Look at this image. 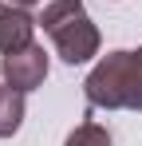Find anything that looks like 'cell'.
I'll use <instances>...</instances> for the list:
<instances>
[{"label": "cell", "mask_w": 142, "mask_h": 146, "mask_svg": "<svg viewBox=\"0 0 142 146\" xmlns=\"http://www.w3.org/2000/svg\"><path fill=\"white\" fill-rule=\"evenodd\" d=\"M83 95L99 111H142V48L103 55L83 79Z\"/></svg>", "instance_id": "1"}, {"label": "cell", "mask_w": 142, "mask_h": 146, "mask_svg": "<svg viewBox=\"0 0 142 146\" xmlns=\"http://www.w3.org/2000/svg\"><path fill=\"white\" fill-rule=\"evenodd\" d=\"M36 24L51 36V48L63 63H87L91 55H99V28L87 16L83 0H47Z\"/></svg>", "instance_id": "2"}, {"label": "cell", "mask_w": 142, "mask_h": 146, "mask_svg": "<svg viewBox=\"0 0 142 146\" xmlns=\"http://www.w3.org/2000/svg\"><path fill=\"white\" fill-rule=\"evenodd\" d=\"M0 75H4L8 87H16V91L28 95V91L44 87V79H47V51L40 48V44L4 51V55H0Z\"/></svg>", "instance_id": "3"}, {"label": "cell", "mask_w": 142, "mask_h": 146, "mask_svg": "<svg viewBox=\"0 0 142 146\" xmlns=\"http://www.w3.org/2000/svg\"><path fill=\"white\" fill-rule=\"evenodd\" d=\"M36 28H40V24L28 16V8H16V4H0V51L28 48Z\"/></svg>", "instance_id": "4"}, {"label": "cell", "mask_w": 142, "mask_h": 146, "mask_svg": "<svg viewBox=\"0 0 142 146\" xmlns=\"http://www.w3.org/2000/svg\"><path fill=\"white\" fill-rule=\"evenodd\" d=\"M24 126V91L16 87H0V138H12Z\"/></svg>", "instance_id": "5"}, {"label": "cell", "mask_w": 142, "mask_h": 146, "mask_svg": "<svg viewBox=\"0 0 142 146\" xmlns=\"http://www.w3.org/2000/svg\"><path fill=\"white\" fill-rule=\"evenodd\" d=\"M63 146H111V130L99 126V122H79V126L67 134Z\"/></svg>", "instance_id": "6"}, {"label": "cell", "mask_w": 142, "mask_h": 146, "mask_svg": "<svg viewBox=\"0 0 142 146\" xmlns=\"http://www.w3.org/2000/svg\"><path fill=\"white\" fill-rule=\"evenodd\" d=\"M8 4H16V8H36V4H44V0H8Z\"/></svg>", "instance_id": "7"}]
</instances>
